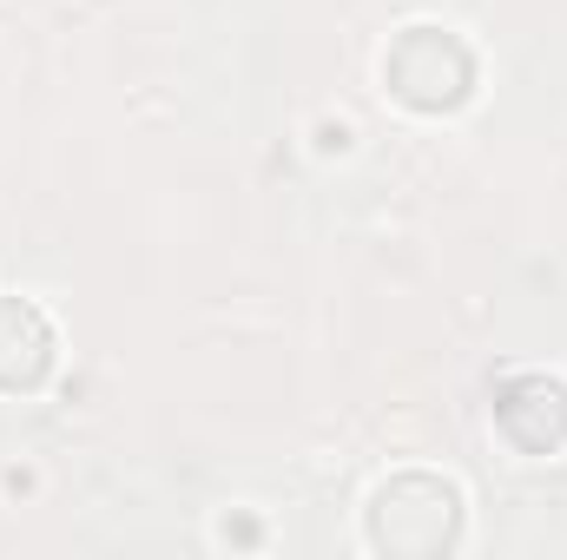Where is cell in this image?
<instances>
[{"label": "cell", "mask_w": 567, "mask_h": 560, "mask_svg": "<svg viewBox=\"0 0 567 560\" xmlns=\"http://www.w3.org/2000/svg\"><path fill=\"white\" fill-rule=\"evenodd\" d=\"M423 33V66L410 60V53H390L383 60V73H390V86L410 100V106H423V113H435V106H455V100H468V53H462V40L449 33V27H416Z\"/></svg>", "instance_id": "obj_1"}, {"label": "cell", "mask_w": 567, "mask_h": 560, "mask_svg": "<svg viewBox=\"0 0 567 560\" xmlns=\"http://www.w3.org/2000/svg\"><path fill=\"white\" fill-rule=\"evenodd\" d=\"M13 323H7V303H0V390H33L40 376H47V363H53V330H47V317L27 303V317H20V336H7Z\"/></svg>", "instance_id": "obj_2"}]
</instances>
